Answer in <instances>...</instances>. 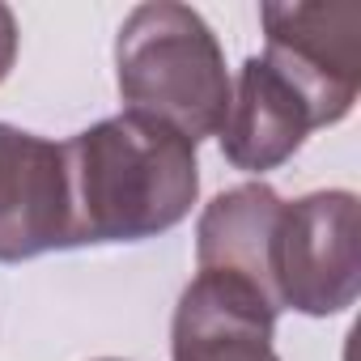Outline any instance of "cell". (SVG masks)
Instances as JSON below:
<instances>
[{
	"label": "cell",
	"mask_w": 361,
	"mask_h": 361,
	"mask_svg": "<svg viewBox=\"0 0 361 361\" xmlns=\"http://www.w3.org/2000/svg\"><path fill=\"white\" fill-rule=\"evenodd\" d=\"M68 247L136 243L183 221L196 200L192 140L161 119L123 111L64 145Z\"/></svg>",
	"instance_id": "obj_1"
},
{
	"label": "cell",
	"mask_w": 361,
	"mask_h": 361,
	"mask_svg": "<svg viewBox=\"0 0 361 361\" xmlns=\"http://www.w3.org/2000/svg\"><path fill=\"white\" fill-rule=\"evenodd\" d=\"M119 90L136 115L161 119L192 145L221 132L230 77L221 47L188 5H140L119 30Z\"/></svg>",
	"instance_id": "obj_2"
},
{
	"label": "cell",
	"mask_w": 361,
	"mask_h": 361,
	"mask_svg": "<svg viewBox=\"0 0 361 361\" xmlns=\"http://www.w3.org/2000/svg\"><path fill=\"white\" fill-rule=\"evenodd\" d=\"M264 64L293 85L310 123H336L361 85V5H264Z\"/></svg>",
	"instance_id": "obj_3"
},
{
	"label": "cell",
	"mask_w": 361,
	"mask_h": 361,
	"mask_svg": "<svg viewBox=\"0 0 361 361\" xmlns=\"http://www.w3.org/2000/svg\"><path fill=\"white\" fill-rule=\"evenodd\" d=\"M272 293L306 314H336L357 298V200L306 196L281 209L272 234Z\"/></svg>",
	"instance_id": "obj_4"
},
{
	"label": "cell",
	"mask_w": 361,
	"mask_h": 361,
	"mask_svg": "<svg viewBox=\"0 0 361 361\" xmlns=\"http://www.w3.org/2000/svg\"><path fill=\"white\" fill-rule=\"evenodd\" d=\"M68 247L64 145L0 123V259H30Z\"/></svg>",
	"instance_id": "obj_5"
},
{
	"label": "cell",
	"mask_w": 361,
	"mask_h": 361,
	"mask_svg": "<svg viewBox=\"0 0 361 361\" xmlns=\"http://www.w3.org/2000/svg\"><path fill=\"white\" fill-rule=\"evenodd\" d=\"M276 302L247 281L200 272L174 314V361H276Z\"/></svg>",
	"instance_id": "obj_6"
},
{
	"label": "cell",
	"mask_w": 361,
	"mask_h": 361,
	"mask_svg": "<svg viewBox=\"0 0 361 361\" xmlns=\"http://www.w3.org/2000/svg\"><path fill=\"white\" fill-rule=\"evenodd\" d=\"M310 128V111L293 94V85L264 60H247L238 94L230 98V115L221 123L226 157L238 170H272L302 145Z\"/></svg>",
	"instance_id": "obj_7"
},
{
	"label": "cell",
	"mask_w": 361,
	"mask_h": 361,
	"mask_svg": "<svg viewBox=\"0 0 361 361\" xmlns=\"http://www.w3.org/2000/svg\"><path fill=\"white\" fill-rule=\"evenodd\" d=\"M281 209L285 204L259 183L217 196L200 221V272H221V276L247 281L276 302V293H272V234H276Z\"/></svg>",
	"instance_id": "obj_8"
},
{
	"label": "cell",
	"mask_w": 361,
	"mask_h": 361,
	"mask_svg": "<svg viewBox=\"0 0 361 361\" xmlns=\"http://www.w3.org/2000/svg\"><path fill=\"white\" fill-rule=\"evenodd\" d=\"M13 56H18V26H13V13L0 5V81L9 77Z\"/></svg>",
	"instance_id": "obj_9"
}]
</instances>
